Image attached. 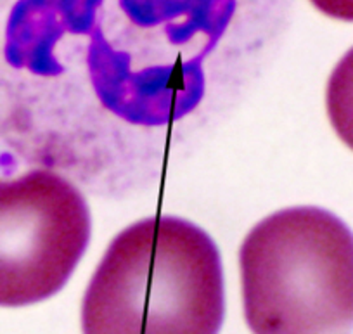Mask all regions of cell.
I'll use <instances>...</instances> for the list:
<instances>
[{
  "label": "cell",
  "mask_w": 353,
  "mask_h": 334,
  "mask_svg": "<svg viewBox=\"0 0 353 334\" xmlns=\"http://www.w3.org/2000/svg\"><path fill=\"white\" fill-rule=\"evenodd\" d=\"M244 317L253 334L353 331V233L331 211L269 215L239 250Z\"/></svg>",
  "instance_id": "obj_3"
},
{
  "label": "cell",
  "mask_w": 353,
  "mask_h": 334,
  "mask_svg": "<svg viewBox=\"0 0 353 334\" xmlns=\"http://www.w3.org/2000/svg\"><path fill=\"white\" fill-rule=\"evenodd\" d=\"M325 16L341 21H353V0H310Z\"/></svg>",
  "instance_id": "obj_6"
},
{
  "label": "cell",
  "mask_w": 353,
  "mask_h": 334,
  "mask_svg": "<svg viewBox=\"0 0 353 334\" xmlns=\"http://www.w3.org/2000/svg\"><path fill=\"white\" fill-rule=\"evenodd\" d=\"M325 106L332 128L353 151V47L331 73Z\"/></svg>",
  "instance_id": "obj_5"
},
{
  "label": "cell",
  "mask_w": 353,
  "mask_h": 334,
  "mask_svg": "<svg viewBox=\"0 0 353 334\" xmlns=\"http://www.w3.org/2000/svg\"><path fill=\"white\" fill-rule=\"evenodd\" d=\"M90 230L87 201L57 173L0 179V306L32 305L63 289Z\"/></svg>",
  "instance_id": "obj_4"
},
{
  "label": "cell",
  "mask_w": 353,
  "mask_h": 334,
  "mask_svg": "<svg viewBox=\"0 0 353 334\" xmlns=\"http://www.w3.org/2000/svg\"><path fill=\"white\" fill-rule=\"evenodd\" d=\"M241 0H16L4 59L30 71L80 40L88 81L111 115L163 127L205 95L203 63L229 32Z\"/></svg>",
  "instance_id": "obj_1"
},
{
  "label": "cell",
  "mask_w": 353,
  "mask_h": 334,
  "mask_svg": "<svg viewBox=\"0 0 353 334\" xmlns=\"http://www.w3.org/2000/svg\"><path fill=\"white\" fill-rule=\"evenodd\" d=\"M225 315L220 251L198 226L144 218L104 253L81 303L83 334H219Z\"/></svg>",
  "instance_id": "obj_2"
}]
</instances>
